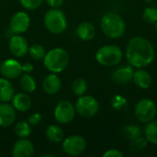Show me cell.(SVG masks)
<instances>
[{
	"mask_svg": "<svg viewBox=\"0 0 157 157\" xmlns=\"http://www.w3.org/2000/svg\"><path fill=\"white\" fill-rule=\"evenodd\" d=\"M125 54L129 63L132 67L144 68L154 62L155 51L148 39L136 36L129 40Z\"/></svg>",
	"mask_w": 157,
	"mask_h": 157,
	"instance_id": "1",
	"label": "cell"
},
{
	"mask_svg": "<svg viewBox=\"0 0 157 157\" xmlns=\"http://www.w3.org/2000/svg\"><path fill=\"white\" fill-rule=\"evenodd\" d=\"M100 28L107 37L110 39H119L122 37L126 31V23L121 15L109 12L101 17Z\"/></svg>",
	"mask_w": 157,
	"mask_h": 157,
	"instance_id": "2",
	"label": "cell"
},
{
	"mask_svg": "<svg viewBox=\"0 0 157 157\" xmlns=\"http://www.w3.org/2000/svg\"><path fill=\"white\" fill-rule=\"evenodd\" d=\"M69 63V54L63 48H54L46 52L43 58L45 68L53 74L62 73L66 69Z\"/></svg>",
	"mask_w": 157,
	"mask_h": 157,
	"instance_id": "3",
	"label": "cell"
},
{
	"mask_svg": "<svg viewBox=\"0 0 157 157\" xmlns=\"http://www.w3.org/2000/svg\"><path fill=\"white\" fill-rule=\"evenodd\" d=\"M123 57V52L121 47L114 44L104 45L99 48L96 53L97 62L103 66H115L119 64Z\"/></svg>",
	"mask_w": 157,
	"mask_h": 157,
	"instance_id": "4",
	"label": "cell"
},
{
	"mask_svg": "<svg viewBox=\"0 0 157 157\" xmlns=\"http://www.w3.org/2000/svg\"><path fill=\"white\" fill-rule=\"evenodd\" d=\"M44 25L52 34H62L67 28L65 14L59 8L50 9L44 16Z\"/></svg>",
	"mask_w": 157,
	"mask_h": 157,
	"instance_id": "5",
	"label": "cell"
},
{
	"mask_svg": "<svg viewBox=\"0 0 157 157\" xmlns=\"http://www.w3.org/2000/svg\"><path fill=\"white\" fill-rule=\"evenodd\" d=\"M156 113L157 107L155 103L147 98L140 99L134 108L135 118L142 123H148L155 120Z\"/></svg>",
	"mask_w": 157,
	"mask_h": 157,
	"instance_id": "6",
	"label": "cell"
},
{
	"mask_svg": "<svg viewBox=\"0 0 157 157\" xmlns=\"http://www.w3.org/2000/svg\"><path fill=\"white\" fill-rule=\"evenodd\" d=\"M75 111L83 118H92L98 114L99 110L98 101L92 96H80L75 105Z\"/></svg>",
	"mask_w": 157,
	"mask_h": 157,
	"instance_id": "7",
	"label": "cell"
},
{
	"mask_svg": "<svg viewBox=\"0 0 157 157\" xmlns=\"http://www.w3.org/2000/svg\"><path fill=\"white\" fill-rule=\"evenodd\" d=\"M63 152L70 156H79L86 149V141L80 135H70L63 139L62 144Z\"/></svg>",
	"mask_w": 157,
	"mask_h": 157,
	"instance_id": "8",
	"label": "cell"
},
{
	"mask_svg": "<svg viewBox=\"0 0 157 157\" xmlns=\"http://www.w3.org/2000/svg\"><path fill=\"white\" fill-rule=\"evenodd\" d=\"M75 106L67 100H63L54 109V119L60 124H68L75 119Z\"/></svg>",
	"mask_w": 157,
	"mask_h": 157,
	"instance_id": "9",
	"label": "cell"
},
{
	"mask_svg": "<svg viewBox=\"0 0 157 157\" xmlns=\"http://www.w3.org/2000/svg\"><path fill=\"white\" fill-rule=\"evenodd\" d=\"M30 26V18L26 12L19 11L15 13L9 23V28L11 32L15 34H23L25 33Z\"/></svg>",
	"mask_w": 157,
	"mask_h": 157,
	"instance_id": "10",
	"label": "cell"
},
{
	"mask_svg": "<svg viewBox=\"0 0 157 157\" xmlns=\"http://www.w3.org/2000/svg\"><path fill=\"white\" fill-rule=\"evenodd\" d=\"M0 73L6 79H16L22 74V65L15 59H6L0 64Z\"/></svg>",
	"mask_w": 157,
	"mask_h": 157,
	"instance_id": "11",
	"label": "cell"
},
{
	"mask_svg": "<svg viewBox=\"0 0 157 157\" xmlns=\"http://www.w3.org/2000/svg\"><path fill=\"white\" fill-rule=\"evenodd\" d=\"M9 52L15 57H23L29 52V43L27 40L20 34H15L8 42Z\"/></svg>",
	"mask_w": 157,
	"mask_h": 157,
	"instance_id": "12",
	"label": "cell"
},
{
	"mask_svg": "<svg viewBox=\"0 0 157 157\" xmlns=\"http://www.w3.org/2000/svg\"><path fill=\"white\" fill-rule=\"evenodd\" d=\"M34 155V145L27 138H19L12 149L13 157H31Z\"/></svg>",
	"mask_w": 157,
	"mask_h": 157,
	"instance_id": "13",
	"label": "cell"
},
{
	"mask_svg": "<svg viewBox=\"0 0 157 157\" xmlns=\"http://www.w3.org/2000/svg\"><path fill=\"white\" fill-rule=\"evenodd\" d=\"M16 109L8 102H0V126L6 128L16 121Z\"/></svg>",
	"mask_w": 157,
	"mask_h": 157,
	"instance_id": "14",
	"label": "cell"
},
{
	"mask_svg": "<svg viewBox=\"0 0 157 157\" xmlns=\"http://www.w3.org/2000/svg\"><path fill=\"white\" fill-rule=\"evenodd\" d=\"M62 87V81L56 74H50L43 79L42 88L43 91L48 95L57 94Z\"/></svg>",
	"mask_w": 157,
	"mask_h": 157,
	"instance_id": "15",
	"label": "cell"
},
{
	"mask_svg": "<svg viewBox=\"0 0 157 157\" xmlns=\"http://www.w3.org/2000/svg\"><path fill=\"white\" fill-rule=\"evenodd\" d=\"M133 74H134V70L132 65L121 66L114 71L112 75V79L115 83L119 85H126L131 81H132Z\"/></svg>",
	"mask_w": 157,
	"mask_h": 157,
	"instance_id": "16",
	"label": "cell"
},
{
	"mask_svg": "<svg viewBox=\"0 0 157 157\" xmlns=\"http://www.w3.org/2000/svg\"><path fill=\"white\" fill-rule=\"evenodd\" d=\"M12 106L17 111L25 112L28 111L31 107V99L28 93L20 92L14 95L12 98Z\"/></svg>",
	"mask_w": 157,
	"mask_h": 157,
	"instance_id": "17",
	"label": "cell"
},
{
	"mask_svg": "<svg viewBox=\"0 0 157 157\" xmlns=\"http://www.w3.org/2000/svg\"><path fill=\"white\" fill-rule=\"evenodd\" d=\"M132 81L135 86L141 89H148L152 86V76L151 75L143 68H138V70L134 71Z\"/></svg>",
	"mask_w": 157,
	"mask_h": 157,
	"instance_id": "18",
	"label": "cell"
},
{
	"mask_svg": "<svg viewBox=\"0 0 157 157\" xmlns=\"http://www.w3.org/2000/svg\"><path fill=\"white\" fill-rule=\"evenodd\" d=\"M96 28L90 22H82L76 29L77 37L84 41H90L96 37Z\"/></svg>",
	"mask_w": 157,
	"mask_h": 157,
	"instance_id": "19",
	"label": "cell"
},
{
	"mask_svg": "<svg viewBox=\"0 0 157 157\" xmlns=\"http://www.w3.org/2000/svg\"><path fill=\"white\" fill-rule=\"evenodd\" d=\"M15 95L13 85L6 78H0V102H9Z\"/></svg>",
	"mask_w": 157,
	"mask_h": 157,
	"instance_id": "20",
	"label": "cell"
},
{
	"mask_svg": "<svg viewBox=\"0 0 157 157\" xmlns=\"http://www.w3.org/2000/svg\"><path fill=\"white\" fill-rule=\"evenodd\" d=\"M46 137L50 142H52L53 144H58V143H62L63 141L64 132L60 126L52 124L47 128Z\"/></svg>",
	"mask_w": 157,
	"mask_h": 157,
	"instance_id": "21",
	"label": "cell"
},
{
	"mask_svg": "<svg viewBox=\"0 0 157 157\" xmlns=\"http://www.w3.org/2000/svg\"><path fill=\"white\" fill-rule=\"evenodd\" d=\"M19 86L25 93H33L36 90L37 84L35 79L30 76L29 74H25L20 77L19 80Z\"/></svg>",
	"mask_w": 157,
	"mask_h": 157,
	"instance_id": "22",
	"label": "cell"
},
{
	"mask_svg": "<svg viewBox=\"0 0 157 157\" xmlns=\"http://www.w3.org/2000/svg\"><path fill=\"white\" fill-rule=\"evenodd\" d=\"M144 137L148 143L157 145V120H153L146 123L144 128Z\"/></svg>",
	"mask_w": 157,
	"mask_h": 157,
	"instance_id": "23",
	"label": "cell"
},
{
	"mask_svg": "<svg viewBox=\"0 0 157 157\" xmlns=\"http://www.w3.org/2000/svg\"><path fill=\"white\" fill-rule=\"evenodd\" d=\"M143 131L142 129L134 124H129L123 127L122 129V135L128 141H132L140 136H142Z\"/></svg>",
	"mask_w": 157,
	"mask_h": 157,
	"instance_id": "24",
	"label": "cell"
},
{
	"mask_svg": "<svg viewBox=\"0 0 157 157\" xmlns=\"http://www.w3.org/2000/svg\"><path fill=\"white\" fill-rule=\"evenodd\" d=\"M15 133L18 138H28L31 134V127L28 121H19L15 125Z\"/></svg>",
	"mask_w": 157,
	"mask_h": 157,
	"instance_id": "25",
	"label": "cell"
},
{
	"mask_svg": "<svg viewBox=\"0 0 157 157\" xmlns=\"http://www.w3.org/2000/svg\"><path fill=\"white\" fill-rule=\"evenodd\" d=\"M111 106L119 111H125L129 107L127 98L121 95H115L111 98Z\"/></svg>",
	"mask_w": 157,
	"mask_h": 157,
	"instance_id": "26",
	"label": "cell"
},
{
	"mask_svg": "<svg viewBox=\"0 0 157 157\" xmlns=\"http://www.w3.org/2000/svg\"><path fill=\"white\" fill-rule=\"evenodd\" d=\"M87 82L84 78H76L72 84V90L75 95L80 97L86 94L87 90Z\"/></svg>",
	"mask_w": 157,
	"mask_h": 157,
	"instance_id": "27",
	"label": "cell"
},
{
	"mask_svg": "<svg viewBox=\"0 0 157 157\" xmlns=\"http://www.w3.org/2000/svg\"><path fill=\"white\" fill-rule=\"evenodd\" d=\"M148 144V141L146 140L145 137L140 136L132 141H131V144H129V149L131 152L136 153L144 150Z\"/></svg>",
	"mask_w": 157,
	"mask_h": 157,
	"instance_id": "28",
	"label": "cell"
},
{
	"mask_svg": "<svg viewBox=\"0 0 157 157\" xmlns=\"http://www.w3.org/2000/svg\"><path fill=\"white\" fill-rule=\"evenodd\" d=\"M29 52L33 60H42L46 54L44 47L40 44H33L29 48Z\"/></svg>",
	"mask_w": 157,
	"mask_h": 157,
	"instance_id": "29",
	"label": "cell"
},
{
	"mask_svg": "<svg viewBox=\"0 0 157 157\" xmlns=\"http://www.w3.org/2000/svg\"><path fill=\"white\" fill-rule=\"evenodd\" d=\"M143 18L149 24H155L157 22V8L154 6H147L143 12Z\"/></svg>",
	"mask_w": 157,
	"mask_h": 157,
	"instance_id": "30",
	"label": "cell"
},
{
	"mask_svg": "<svg viewBox=\"0 0 157 157\" xmlns=\"http://www.w3.org/2000/svg\"><path fill=\"white\" fill-rule=\"evenodd\" d=\"M19 2L26 9L34 10L42 4L43 0H19Z\"/></svg>",
	"mask_w": 157,
	"mask_h": 157,
	"instance_id": "31",
	"label": "cell"
},
{
	"mask_svg": "<svg viewBox=\"0 0 157 157\" xmlns=\"http://www.w3.org/2000/svg\"><path fill=\"white\" fill-rule=\"evenodd\" d=\"M41 119H42L41 115H40V113H38V112H35V113H32V114L28 118V122H29L30 125L34 126V125L39 124V123L40 122Z\"/></svg>",
	"mask_w": 157,
	"mask_h": 157,
	"instance_id": "32",
	"label": "cell"
},
{
	"mask_svg": "<svg viewBox=\"0 0 157 157\" xmlns=\"http://www.w3.org/2000/svg\"><path fill=\"white\" fill-rule=\"evenodd\" d=\"M124 155L118 149H109L103 154V157H123Z\"/></svg>",
	"mask_w": 157,
	"mask_h": 157,
	"instance_id": "33",
	"label": "cell"
},
{
	"mask_svg": "<svg viewBox=\"0 0 157 157\" xmlns=\"http://www.w3.org/2000/svg\"><path fill=\"white\" fill-rule=\"evenodd\" d=\"M45 1L48 4V6H50L52 8H58L64 2V0H45Z\"/></svg>",
	"mask_w": 157,
	"mask_h": 157,
	"instance_id": "34",
	"label": "cell"
},
{
	"mask_svg": "<svg viewBox=\"0 0 157 157\" xmlns=\"http://www.w3.org/2000/svg\"><path fill=\"white\" fill-rule=\"evenodd\" d=\"M34 67L32 65V63H25L24 64H22V72L26 73V74H30L33 71Z\"/></svg>",
	"mask_w": 157,
	"mask_h": 157,
	"instance_id": "35",
	"label": "cell"
},
{
	"mask_svg": "<svg viewBox=\"0 0 157 157\" xmlns=\"http://www.w3.org/2000/svg\"><path fill=\"white\" fill-rule=\"evenodd\" d=\"M155 29H156V32H157V22L155 23Z\"/></svg>",
	"mask_w": 157,
	"mask_h": 157,
	"instance_id": "36",
	"label": "cell"
},
{
	"mask_svg": "<svg viewBox=\"0 0 157 157\" xmlns=\"http://www.w3.org/2000/svg\"><path fill=\"white\" fill-rule=\"evenodd\" d=\"M0 64H1V63H0Z\"/></svg>",
	"mask_w": 157,
	"mask_h": 157,
	"instance_id": "37",
	"label": "cell"
}]
</instances>
